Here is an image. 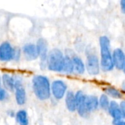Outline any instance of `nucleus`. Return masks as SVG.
<instances>
[{
	"label": "nucleus",
	"instance_id": "aec40b11",
	"mask_svg": "<svg viewBox=\"0 0 125 125\" xmlns=\"http://www.w3.org/2000/svg\"><path fill=\"white\" fill-rule=\"evenodd\" d=\"M109 100L107 95L105 94H102L100 100H99V105H100V107L104 109V110H108V107H109Z\"/></svg>",
	"mask_w": 125,
	"mask_h": 125
},
{
	"label": "nucleus",
	"instance_id": "f257e3e1",
	"mask_svg": "<svg viewBox=\"0 0 125 125\" xmlns=\"http://www.w3.org/2000/svg\"><path fill=\"white\" fill-rule=\"evenodd\" d=\"M100 46L101 53L100 65L105 72L111 71L114 69L112 53L111 52V42L108 37L101 36L100 37Z\"/></svg>",
	"mask_w": 125,
	"mask_h": 125
},
{
	"label": "nucleus",
	"instance_id": "20e7f679",
	"mask_svg": "<svg viewBox=\"0 0 125 125\" xmlns=\"http://www.w3.org/2000/svg\"><path fill=\"white\" fill-rule=\"evenodd\" d=\"M37 50L38 53V56L40 59V67L44 70L47 67V59L48 54V42L43 38H40L37 42Z\"/></svg>",
	"mask_w": 125,
	"mask_h": 125
},
{
	"label": "nucleus",
	"instance_id": "f3484780",
	"mask_svg": "<svg viewBox=\"0 0 125 125\" xmlns=\"http://www.w3.org/2000/svg\"><path fill=\"white\" fill-rule=\"evenodd\" d=\"M74 71L73 64L72 61V58L69 55H66L64 58V64L62 72L67 74H70Z\"/></svg>",
	"mask_w": 125,
	"mask_h": 125
},
{
	"label": "nucleus",
	"instance_id": "412c9836",
	"mask_svg": "<svg viewBox=\"0 0 125 125\" xmlns=\"http://www.w3.org/2000/svg\"><path fill=\"white\" fill-rule=\"evenodd\" d=\"M8 94L6 92L5 89H2L1 86V83H0V101H3L7 99Z\"/></svg>",
	"mask_w": 125,
	"mask_h": 125
},
{
	"label": "nucleus",
	"instance_id": "1a4fd4ad",
	"mask_svg": "<svg viewBox=\"0 0 125 125\" xmlns=\"http://www.w3.org/2000/svg\"><path fill=\"white\" fill-rule=\"evenodd\" d=\"M15 100L17 104L19 105H23L26 102V94L24 88L22 86L21 79L15 78Z\"/></svg>",
	"mask_w": 125,
	"mask_h": 125
},
{
	"label": "nucleus",
	"instance_id": "6ab92c4d",
	"mask_svg": "<svg viewBox=\"0 0 125 125\" xmlns=\"http://www.w3.org/2000/svg\"><path fill=\"white\" fill-rule=\"evenodd\" d=\"M104 91L108 95H109L114 98L119 99L122 97V93L118 89H116L114 87H107V88L104 89Z\"/></svg>",
	"mask_w": 125,
	"mask_h": 125
},
{
	"label": "nucleus",
	"instance_id": "0eeeda50",
	"mask_svg": "<svg viewBox=\"0 0 125 125\" xmlns=\"http://www.w3.org/2000/svg\"><path fill=\"white\" fill-rule=\"evenodd\" d=\"M100 62L95 54H89L86 59V70L89 74L95 75L100 73Z\"/></svg>",
	"mask_w": 125,
	"mask_h": 125
},
{
	"label": "nucleus",
	"instance_id": "4468645a",
	"mask_svg": "<svg viewBox=\"0 0 125 125\" xmlns=\"http://www.w3.org/2000/svg\"><path fill=\"white\" fill-rule=\"evenodd\" d=\"M1 80L2 81L3 86L6 89V90L12 92L15 89V78L14 77L8 74H4Z\"/></svg>",
	"mask_w": 125,
	"mask_h": 125
},
{
	"label": "nucleus",
	"instance_id": "6e6552de",
	"mask_svg": "<svg viewBox=\"0 0 125 125\" xmlns=\"http://www.w3.org/2000/svg\"><path fill=\"white\" fill-rule=\"evenodd\" d=\"M14 58V48L8 42H4L0 45V61L9 62Z\"/></svg>",
	"mask_w": 125,
	"mask_h": 125
},
{
	"label": "nucleus",
	"instance_id": "a878e982",
	"mask_svg": "<svg viewBox=\"0 0 125 125\" xmlns=\"http://www.w3.org/2000/svg\"><path fill=\"white\" fill-rule=\"evenodd\" d=\"M0 83H1V77H0Z\"/></svg>",
	"mask_w": 125,
	"mask_h": 125
},
{
	"label": "nucleus",
	"instance_id": "f8f14e48",
	"mask_svg": "<svg viewBox=\"0 0 125 125\" xmlns=\"http://www.w3.org/2000/svg\"><path fill=\"white\" fill-rule=\"evenodd\" d=\"M108 111L110 115L114 118V119H125V116L122 114L119 104L115 101H111L109 104Z\"/></svg>",
	"mask_w": 125,
	"mask_h": 125
},
{
	"label": "nucleus",
	"instance_id": "39448f33",
	"mask_svg": "<svg viewBox=\"0 0 125 125\" xmlns=\"http://www.w3.org/2000/svg\"><path fill=\"white\" fill-rule=\"evenodd\" d=\"M76 110L78 111V114L82 117H86L89 113L86 109V95L82 91H78L75 94Z\"/></svg>",
	"mask_w": 125,
	"mask_h": 125
},
{
	"label": "nucleus",
	"instance_id": "9b49d317",
	"mask_svg": "<svg viewBox=\"0 0 125 125\" xmlns=\"http://www.w3.org/2000/svg\"><path fill=\"white\" fill-rule=\"evenodd\" d=\"M23 52L25 58L29 61H33L37 59L38 53L37 50L36 45L34 44H26L23 48Z\"/></svg>",
	"mask_w": 125,
	"mask_h": 125
},
{
	"label": "nucleus",
	"instance_id": "ddd939ff",
	"mask_svg": "<svg viewBox=\"0 0 125 125\" xmlns=\"http://www.w3.org/2000/svg\"><path fill=\"white\" fill-rule=\"evenodd\" d=\"M86 106L89 113L96 110L99 106V100L94 95H86Z\"/></svg>",
	"mask_w": 125,
	"mask_h": 125
},
{
	"label": "nucleus",
	"instance_id": "f03ea898",
	"mask_svg": "<svg viewBox=\"0 0 125 125\" xmlns=\"http://www.w3.org/2000/svg\"><path fill=\"white\" fill-rule=\"evenodd\" d=\"M32 87L36 97L40 100H46L51 97V84L47 77L36 75L32 80Z\"/></svg>",
	"mask_w": 125,
	"mask_h": 125
},
{
	"label": "nucleus",
	"instance_id": "7ed1b4c3",
	"mask_svg": "<svg viewBox=\"0 0 125 125\" xmlns=\"http://www.w3.org/2000/svg\"><path fill=\"white\" fill-rule=\"evenodd\" d=\"M64 58V56L59 49L58 48L52 49L48 54L47 67L48 70L58 73L62 72Z\"/></svg>",
	"mask_w": 125,
	"mask_h": 125
},
{
	"label": "nucleus",
	"instance_id": "9d476101",
	"mask_svg": "<svg viewBox=\"0 0 125 125\" xmlns=\"http://www.w3.org/2000/svg\"><path fill=\"white\" fill-rule=\"evenodd\" d=\"M112 60L114 66L118 70H123L125 67V56L124 51L120 48H116L112 53Z\"/></svg>",
	"mask_w": 125,
	"mask_h": 125
},
{
	"label": "nucleus",
	"instance_id": "dca6fc26",
	"mask_svg": "<svg viewBox=\"0 0 125 125\" xmlns=\"http://www.w3.org/2000/svg\"><path fill=\"white\" fill-rule=\"evenodd\" d=\"M72 61L73 64L74 71L78 74H83L85 71V65L81 59L79 58L78 56H74L72 58Z\"/></svg>",
	"mask_w": 125,
	"mask_h": 125
},
{
	"label": "nucleus",
	"instance_id": "a211bd4d",
	"mask_svg": "<svg viewBox=\"0 0 125 125\" xmlns=\"http://www.w3.org/2000/svg\"><path fill=\"white\" fill-rule=\"evenodd\" d=\"M16 120L19 125H29V120L28 116L26 111L21 110L18 111L16 114Z\"/></svg>",
	"mask_w": 125,
	"mask_h": 125
},
{
	"label": "nucleus",
	"instance_id": "423d86ee",
	"mask_svg": "<svg viewBox=\"0 0 125 125\" xmlns=\"http://www.w3.org/2000/svg\"><path fill=\"white\" fill-rule=\"evenodd\" d=\"M67 89V85L64 81L61 80H56L52 83L51 92H52L54 98L57 100H61L64 97Z\"/></svg>",
	"mask_w": 125,
	"mask_h": 125
},
{
	"label": "nucleus",
	"instance_id": "4be33fe9",
	"mask_svg": "<svg viewBox=\"0 0 125 125\" xmlns=\"http://www.w3.org/2000/svg\"><path fill=\"white\" fill-rule=\"evenodd\" d=\"M20 56H21V51H20V49L18 48H14V58H13V59L17 61V60L19 59Z\"/></svg>",
	"mask_w": 125,
	"mask_h": 125
},
{
	"label": "nucleus",
	"instance_id": "5701e85b",
	"mask_svg": "<svg viewBox=\"0 0 125 125\" xmlns=\"http://www.w3.org/2000/svg\"><path fill=\"white\" fill-rule=\"evenodd\" d=\"M114 125H125V119H114L113 121Z\"/></svg>",
	"mask_w": 125,
	"mask_h": 125
},
{
	"label": "nucleus",
	"instance_id": "393cba45",
	"mask_svg": "<svg viewBox=\"0 0 125 125\" xmlns=\"http://www.w3.org/2000/svg\"><path fill=\"white\" fill-rule=\"evenodd\" d=\"M120 4H121V10L123 13L125 12V0H120Z\"/></svg>",
	"mask_w": 125,
	"mask_h": 125
},
{
	"label": "nucleus",
	"instance_id": "2eb2a0df",
	"mask_svg": "<svg viewBox=\"0 0 125 125\" xmlns=\"http://www.w3.org/2000/svg\"><path fill=\"white\" fill-rule=\"evenodd\" d=\"M65 103L66 107L70 112H74L76 111V104H75V94L72 92H67L65 97Z\"/></svg>",
	"mask_w": 125,
	"mask_h": 125
},
{
	"label": "nucleus",
	"instance_id": "b1692460",
	"mask_svg": "<svg viewBox=\"0 0 125 125\" xmlns=\"http://www.w3.org/2000/svg\"><path fill=\"white\" fill-rule=\"evenodd\" d=\"M119 105V108H120L122 114L125 116V101H122L120 103V105Z\"/></svg>",
	"mask_w": 125,
	"mask_h": 125
}]
</instances>
